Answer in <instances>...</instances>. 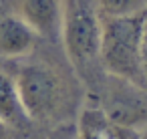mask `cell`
Instances as JSON below:
<instances>
[{"label": "cell", "mask_w": 147, "mask_h": 139, "mask_svg": "<svg viewBox=\"0 0 147 139\" xmlns=\"http://www.w3.org/2000/svg\"><path fill=\"white\" fill-rule=\"evenodd\" d=\"M53 59L38 57L18 63L12 69L22 107L32 123H65L79 105L77 75Z\"/></svg>", "instance_id": "obj_1"}, {"label": "cell", "mask_w": 147, "mask_h": 139, "mask_svg": "<svg viewBox=\"0 0 147 139\" xmlns=\"http://www.w3.org/2000/svg\"><path fill=\"white\" fill-rule=\"evenodd\" d=\"M101 12L95 0H65L61 18V43L77 79L93 93L103 77L101 65Z\"/></svg>", "instance_id": "obj_2"}, {"label": "cell", "mask_w": 147, "mask_h": 139, "mask_svg": "<svg viewBox=\"0 0 147 139\" xmlns=\"http://www.w3.org/2000/svg\"><path fill=\"white\" fill-rule=\"evenodd\" d=\"M147 10L127 16H101V65L107 75L145 87L139 65V38Z\"/></svg>", "instance_id": "obj_3"}, {"label": "cell", "mask_w": 147, "mask_h": 139, "mask_svg": "<svg viewBox=\"0 0 147 139\" xmlns=\"http://www.w3.org/2000/svg\"><path fill=\"white\" fill-rule=\"evenodd\" d=\"M89 99H93L113 121L121 125L137 127L147 121V89L131 81L105 73L101 85L89 93Z\"/></svg>", "instance_id": "obj_4"}, {"label": "cell", "mask_w": 147, "mask_h": 139, "mask_svg": "<svg viewBox=\"0 0 147 139\" xmlns=\"http://www.w3.org/2000/svg\"><path fill=\"white\" fill-rule=\"evenodd\" d=\"M65 0H16L14 12L38 34L40 40H61V18Z\"/></svg>", "instance_id": "obj_5"}, {"label": "cell", "mask_w": 147, "mask_h": 139, "mask_svg": "<svg viewBox=\"0 0 147 139\" xmlns=\"http://www.w3.org/2000/svg\"><path fill=\"white\" fill-rule=\"evenodd\" d=\"M77 137L79 139H141V133L137 127H129L113 121L93 99L87 97V105L79 113Z\"/></svg>", "instance_id": "obj_6"}, {"label": "cell", "mask_w": 147, "mask_h": 139, "mask_svg": "<svg viewBox=\"0 0 147 139\" xmlns=\"http://www.w3.org/2000/svg\"><path fill=\"white\" fill-rule=\"evenodd\" d=\"M38 34L16 14L6 12L0 16V57L24 59L38 49Z\"/></svg>", "instance_id": "obj_7"}, {"label": "cell", "mask_w": 147, "mask_h": 139, "mask_svg": "<svg viewBox=\"0 0 147 139\" xmlns=\"http://www.w3.org/2000/svg\"><path fill=\"white\" fill-rule=\"evenodd\" d=\"M0 121L12 131H26L32 125L30 117L22 107L16 81L10 69H0Z\"/></svg>", "instance_id": "obj_8"}, {"label": "cell", "mask_w": 147, "mask_h": 139, "mask_svg": "<svg viewBox=\"0 0 147 139\" xmlns=\"http://www.w3.org/2000/svg\"><path fill=\"white\" fill-rule=\"evenodd\" d=\"M101 16H127L147 10V0H95Z\"/></svg>", "instance_id": "obj_9"}, {"label": "cell", "mask_w": 147, "mask_h": 139, "mask_svg": "<svg viewBox=\"0 0 147 139\" xmlns=\"http://www.w3.org/2000/svg\"><path fill=\"white\" fill-rule=\"evenodd\" d=\"M49 139H79V137H77V125L71 123V121L59 123V125L53 127Z\"/></svg>", "instance_id": "obj_10"}, {"label": "cell", "mask_w": 147, "mask_h": 139, "mask_svg": "<svg viewBox=\"0 0 147 139\" xmlns=\"http://www.w3.org/2000/svg\"><path fill=\"white\" fill-rule=\"evenodd\" d=\"M139 65H141V73L147 85V14L143 20V28H141V38H139Z\"/></svg>", "instance_id": "obj_11"}, {"label": "cell", "mask_w": 147, "mask_h": 139, "mask_svg": "<svg viewBox=\"0 0 147 139\" xmlns=\"http://www.w3.org/2000/svg\"><path fill=\"white\" fill-rule=\"evenodd\" d=\"M12 133H14V131H12L10 127H6L2 121H0V139H12Z\"/></svg>", "instance_id": "obj_12"}]
</instances>
